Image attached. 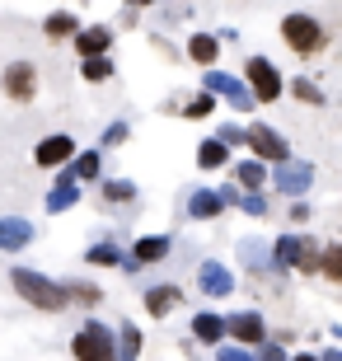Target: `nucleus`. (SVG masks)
<instances>
[{
    "mask_svg": "<svg viewBox=\"0 0 342 361\" xmlns=\"http://www.w3.org/2000/svg\"><path fill=\"white\" fill-rule=\"evenodd\" d=\"M291 94H295V99H305V104H314V108L324 104V94H319L310 80H295V85H291Z\"/></svg>",
    "mask_w": 342,
    "mask_h": 361,
    "instance_id": "obj_34",
    "label": "nucleus"
},
{
    "mask_svg": "<svg viewBox=\"0 0 342 361\" xmlns=\"http://www.w3.org/2000/svg\"><path fill=\"white\" fill-rule=\"evenodd\" d=\"M33 240V226L28 221H19V216H0V249H24V244Z\"/></svg>",
    "mask_w": 342,
    "mask_h": 361,
    "instance_id": "obj_14",
    "label": "nucleus"
},
{
    "mask_svg": "<svg viewBox=\"0 0 342 361\" xmlns=\"http://www.w3.org/2000/svg\"><path fill=\"white\" fill-rule=\"evenodd\" d=\"M118 352L122 357H141V334H136V324H122L118 329Z\"/></svg>",
    "mask_w": 342,
    "mask_h": 361,
    "instance_id": "obj_30",
    "label": "nucleus"
},
{
    "mask_svg": "<svg viewBox=\"0 0 342 361\" xmlns=\"http://www.w3.org/2000/svg\"><path fill=\"white\" fill-rule=\"evenodd\" d=\"M225 329H230V338H235V343H244V348H258V343L267 338L263 319H258L253 310H244V314H230V319H225Z\"/></svg>",
    "mask_w": 342,
    "mask_h": 361,
    "instance_id": "obj_10",
    "label": "nucleus"
},
{
    "mask_svg": "<svg viewBox=\"0 0 342 361\" xmlns=\"http://www.w3.org/2000/svg\"><path fill=\"white\" fill-rule=\"evenodd\" d=\"M225 160H230V146H225L221 136H211V141H202V150H197V164H202V169H221Z\"/></svg>",
    "mask_w": 342,
    "mask_h": 361,
    "instance_id": "obj_20",
    "label": "nucleus"
},
{
    "mask_svg": "<svg viewBox=\"0 0 342 361\" xmlns=\"http://www.w3.org/2000/svg\"><path fill=\"white\" fill-rule=\"evenodd\" d=\"M244 141H249V150H253V155H263V160H276V164L291 160V146L272 132V127H249V136H244Z\"/></svg>",
    "mask_w": 342,
    "mask_h": 361,
    "instance_id": "obj_9",
    "label": "nucleus"
},
{
    "mask_svg": "<svg viewBox=\"0 0 342 361\" xmlns=\"http://www.w3.org/2000/svg\"><path fill=\"white\" fill-rule=\"evenodd\" d=\"M244 136H249V132H239V127H230V122L221 127V141H225V146H235V141H244Z\"/></svg>",
    "mask_w": 342,
    "mask_h": 361,
    "instance_id": "obj_36",
    "label": "nucleus"
},
{
    "mask_svg": "<svg viewBox=\"0 0 342 361\" xmlns=\"http://www.w3.org/2000/svg\"><path fill=\"white\" fill-rule=\"evenodd\" d=\"M71 174H75L80 183H94V178H99V155H94V150L75 155V164H71Z\"/></svg>",
    "mask_w": 342,
    "mask_h": 361,
    "instance_id": "obj_27",
    "label": "nucleus"
},
{
    "mask_svg": "<svg viewBox=\"0 0 342 361\" xmlns=\"http://www.w3.org/2000/svg\"><path fill=\"white\" fill-rule=\"evenodd\" d=\"M85 258H90L94 268H118V263H122V249H118L113 240H108V244H94V249H90Z\"/></svg>",
    "mask_w": 342,
    "mask_h": 361,
    "instance_id": "obj_24",
    "label": "nucleus"
},
{
    "mask_svg": "<svg viewBox=\"0 0 342 361\" xmlns=\"http://www.w3.org/2000/svg\"><path fill=\"white\" fill-rule=\"evenodd\" d=\"M235 178H239V183H244V188H258V183H267L263 155H253V160H244V164H239V169H235Z\"/></svg>",
    "mask_w": 342,
    "mask_h": 361,
    "instance_id": "obj_23",
    "label": "nucleus"
},
{
    "mask_svg": "<svg viewBox=\"0 0 342 361\" xmlns=\"http://www.w3.org/2000/svg\"><path fill=\"white\" fill-rule=\"evenodd\" d=\"M71 352L80 361H108V357H118V338L108 334V324H85L75 334V343H71Z\"/></svg>",
    "mask_w": 342,
    "mask_h": 361,
    "instance_id": "obj_3",
    "label": "nucleus"
},
{
    "mask_svg": "<svg viewBox=\"0 0 342 361\" xmlns=\"http://www.w3.org/2000/svg\"><path fill=\"white\" fill-rule=\"evenodd\" d=\"M207 90L221 94V99H230V108H239V113L253 108V90H244V85H239L235 75H225V71H207Z\"/></svg>",
    "mask_w": 342,
    "mask_h": 361,
    "instance_id": "obj_8",
    "label": "nucleus"
},
{
    "mask_svg": "<svg viewBox=\"0 0 342 361\" xmlns=\"http://www.w3.org/2000/svg\"><path fill=\"white\" fill-rule=\"evenodd\" d=\"M80 75H85L90 85H99V80H108V75H113V61H108L104 52H99V56H85V71H80Z\"/></svg>",
    "mask_w": 342,
    "mask_h": 361,
    "instance_id": "obj_25",
    "label": "nucleus"
},
{
    "mask_svg": "<svg viewBox=\"0 0 342 361\" xmlns=\"http://www.w3.org/2000/svg\"><path fill=\"white\" fill-rule=\"evenodd\" d=\"M211 108H216V94H197V99H193V104H188L183 108V113H188V118H207V113H211Z\"/></svg>",
    "mask_w": 342,
    "mask_h": 361,
    "instance_id": "obj_32",
    "label": "nucleus"
},
{
    "mask_svg": "<svg viewBox=\"0 0 342 361\" xmlns=\"http://www.w3.org/2000/svg\"><path fill=\"white\" fill-rule=\"evenodd\" d=\"M281 38H286V47L295 56L324 52V28H319V19H310V14H286V19H281Z\"/></svg>",
    "mask_w": 342,
    "mask_h": 361,
    "instance_id": "obj_2",
    "label": "nucleus"
},
{
    "mask_svg": "<svg viewBox=\"0 0 342 361\" xmlns=\"http://www.w3.org/2000/svg\"><path fill=\"white\" fill-rule=\"evenodd\" d=\"M258 357H267V361H281V348H276V343H258Z\"/></svg>",
    "mask_w": 342,
    "mask_h": 361,
    "instance_id": "obj_37",
    "label": "nucleus"
},
{
    "mask_svg": "<svg viewBox=\"0 0 342 361\" xmlns=\"http://www.w3.org/2000/svg\"><path fill=\"white\" fill-rule=\"evenodd\" d=\"M66 295L75 300V305H99V286H90V281H66Z\"/></svg>",
    "mask_w": 342,
    "mask_h": 361,
    "instance_id": "obj_28",
    "label": "nucleus"
},
{
    "mask_svg": "<svg viewBox=\"0 0 342 361\" xmlns=\"http://www.w3.org/2000/svg\"><path fill=\"white\" fill-rule=\"evenodd\" d=\"M319 272L329 281H342V244H329L324 249V263H319Z\"/></svg>",
    "mask_w": 342,
    "mask_h": 361,
    "instance_id": "obj_29",
    "label": "nucleus"
},
{
    "mask_svg": "<svg viewBox=\"0 0 342 361\" xmlns=\"http://www.w3.org/2000/svg\"><path fill=\"white\" fill-rule=\"evenodd\" d=\"M239 207H244L249 216H267V197L258 192V188H249V197H239Z\"/></svg>",
    "mask_w": 342,
    "mask_h": 361,
    "instance_id": "obj_33",
    "label": "nucleus"
},
{
    "mask_svg": "<svg viewBox=\"0 0 342 361\" xmlns=\"http://www.w3.org/2000/svg\"><path fill=\"white\" fill-rule=\"evenodd\" d=\"M216 52H221V42L211 38V33H197V38L188 42V56H193L197 66H211V61H216Z\"/></svg>",
    "mask_w": 342,
    "mask_h": 361,
    "instance_id": "obj_21",
    "label": "nucleus"
},
{
    "mask_svg": "<svg viewBox=\"0 0 342 361\" xmlns=\"http://www.w3.org/2000/svg\"><path fill=\"white\" fill-rule=\"evenodd\" d=\"M272 183L281 188L286 197H305V192H310V183H314V169H310L305 160H281V164H276V178H272Z\"/></svg>",
    "mask_w": 342,
    "mask_h": 361,
    "instance_id": "obj_7",
    "label": "nucleus"
},
{
    "mask_svg": "<svg viewBox=\"0 0 342 361\" xmlns=\"http://www.w3.org/2000/svg\"><path fill=\"white\" fill-rule=\"evenodd\" d=\"M14 291L24 295L28 305H38V310H47V314H56V310H66L71 305V295H66V286H56V281H47L42 272H28V268H14Z\"/></svg>",
    "mask_w": 342,
    "mask_h": 361,
    "instance_id": "obj_1",
    "label": "nucleus"
},
{
    "mask_svg": "<svg viewBox=\"0 0 342 361\" xmlns=\"http://www.w3.org/2000/svg\"><path fill=\"white\" fill-rule=\"evenodd\" d=\"M197 286L207 295H230L235 291V277H230V268H221V263H202L197 268Z\"/></svg>",
    "mask_w": 342,
    "mask_h": 361,
    "instance_id": "obj_11",
    "label": "nucleus"
},
{
    "mask_svg": "<svg viewBox=\"0 0 342 361\" xmlns=\"http://www.w3.org/2000/svg\"><path fill=\"white\" fill-rule=\"evenodd\" d=\"M0 90L10 94L14 104H33V94H38V66L33 61H10L5 75H0Z\"/></svg>",
    "mask_w": 342,
    "mask_h": 361,
    "instance_id": "obj_5",
    "label": "nucleus"
},
{
    "mask_svg": "<svg viewBox=\"0 0 342 361\" xmlns=\"http://www.w3.org/2000/svg\"><path fill=\"white\" fill-rule=\"evenodd\" d=\"M108 42H113V33H108V28H80V33H75L80 56H99V52H108Z\"/></svg>",
    "mask_w": 342,
    "mask_h": 361,
    "instance_id": "obj_19",
    "label": "nucleus"
},
{
    "mask_svg": "<svg viewBox=\"0 0 342 361\" xmlns=\"http://www.w3.org/2000/svg\"><path fill=\"white\" fill-rule=\"evenodd\" d=\"M42 33H47L52 42H66V38H75V33H80V24H75V14L56 10V14H47V19H42Z\"/></svg>",
    "mask_w": 342,
    "mask_h": 361,
    "instance_id": "obj_16",
    "label": "nucleus"
},
{
    "mask_svg": "<svg viewBox=\"0 0 342 361\" xmlns=\"http://www.w3.org/2000/svg\"><path fill=\"white\" fill-rule=\"evenodd\" d=\"M71 155H75V141H71V136H61V132L47 136V141L38 146V164H42V169H56V164H66Z\"/></svg>",
    "mask_w": 342,
    "mask_h": 361,
    "instance_id": "obj_12",
    "label": "nucleus"
},
{
    "mask_svg": "<svg viewBox=\"0 0 342 361\" xmlns=\"http://www.w3.org/2000/svg\"><path fill=\"white\" fill-rule=\"evenodd\" d=\"M122 141H127V122H113L104 132V146H122Z\"/></svg>",
    "mask_w": 342,
    "mask_h": 361,
    "instance_id": "obj_35",
    "label": "nucleus"
},
{
    "mask_svg": "<svg viewBox=\"0 0 342 361\" xmlns=\"http://www.w3.org/2000/svg\"><path fill=\"white\" fill-rule=\"evenodd\" d=\"M221 357H225V361H244L249 352H244V348H221Z\"/></svg>",
    "mask_w": 342,
    "mask_h": 361,
    "instance_id": "obj_38",
    "label": "nucleus"
},
{
    "mask_svg": "<svg viewBox=\"0 0 342 361\" xmlns=\"http://www.w3.org/2000/svg\"><path fill=\"white\" fill-rule=\"evenodd\" d=\"M225 334H230V329H225L221 314H197V319H193V338H197V343H216V348H221Z\"/></svg>",
    "mask_w": 342,
    "mask_h": 361,
    "instance_id": "obj_18",
    "label": "nucleus"
},
{
    "mask_svg": "<svg viewBox=\"0 0 342 361\" xmlns=\"http://www.w3.org/2000/svg\"><path fill=\"white\" fill-rule=\"evenodd\" d=\"M221 207H230V202H225V192H193L188 216H193V221H207V216H221Z\"/></svg>",
    "mask_w": 342,
    "mask_h": 361,
    "instance_id": "obj_17",
    "label": "nucleus"
},
{
    "mask_svg": "<svg viewBox=\"0 0 342 361\" xmlns=\"http://www.w3.org/2000/svg\"><path fill=\"white\" fill-rule=\"evenodd\" d=\"M75 202H80V178L66 169V174L56 178V188L47 192V212H71Z\"/></svg>",
    "mask_w": 342,
    "mask_h": 361,
    "instance_id": "obj_13",
    "label": "nucleus"
},
{
    "mask_svg": "<svg viewBox=\"0 0 342 361\" xmlns=\"http://www.w3.org/2000/svg\"><path fill=\"white\" fill-rule=\"evenodd\" d=\"M276 263L281 268H295V272H314L319 263H324V254H319L310 240H300V235H286V240H276Z\"/></svg>",
    "mask_w": 342,
    "mask_h": 361,
    "instance_id": "obj_4",
    "label": "nucleus"
},
{
    "mask_svg": "<svg viewBox=\"0 0 342 361\" xmlns=\"http://www.w3.org/2000/svg\"><path fill=\"white\" fill-rule=\"evenodd\" d=\"M249 90L258 104H272V99H281V75H276V66L267 61V56H249Z\"/></svg>",
    "mask_w": 342,
    "mask_h": 361,
    "instance_id": "obj_6",
    "label": "nucleus"
},
{
    "mask_svg": "<svg viewBox=\"0 0 342 361\" xmlns=\"http://www.w3.org/2000/svg\"><path fill=\"white\" fill-rule=\"evenodd\" d=\"M104 197H108V202H132L136 188L127 183V178H113V183H104Z\"/></svg>",
    "mask_w": 342,
    "mask_h": 361,
    "instance_id": "obj_31",
    "label": "nucleus"
},
{
    "mask_svg": "<svg viewBox=\"0 0 342 361\" xmlns=\"http://www.w3.org/2000/svg\"><path fill=\"white\" fill-rule=\"evenodd\" d=\"M239 254H244V263H249L253 272L272 268V258H267V244H253V240H244V244H239Z\"/></svg>",
    "mask_w": 342,
    "mask_h": 361,
    "instance_id": "obj_26",
    "label": "nucleus"
},
{
    "mask_svg": "<svg viewBox=\"0 0 342 361\" xmlns=\"http://www.w3.org/2000/svg\"><path fill=\"white\" fill-rule=\"evenodd\" d=\"M164 254H169V240H164V235H150V240H141V244L132 249L136 263H159Z\"/></svg>",
    "mask_w": 342,
    "mask_h": 361,
    "instance_id": "obj_22",
    "label": "nucleus"
},
{
    "mask_svg": "<svg viewBox=\"0 0 342 361\" xmlns=\"http://www.w3.org/2000/svg\"><path fill=\"white\" fill-rule=\"evenodd\" d=\"M127 5H132V10H136V5H150V0H127Z\"/></svg>",
    "mask_w": 342,
    "mask_h": 361,
    "instance_id": "obj_39",
    "label": "nucleus"
},
{
    "mask_svg": "<svg viewBox=\"0 0 342 361\" xmlns=\"http://www.w3.org/2000/svg\"><path fill=\"white\" fill-rule=\"evenodd\" d=\"M178 300H183V291H178V286H155V291H145V314L164 319V314H169Z\"/></svg>",
    "mask_w": 342,
    "mask_h": 361,
    "instance_id": "obj_15",
    "label": "nucleus"
}]
</instances>
